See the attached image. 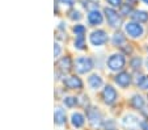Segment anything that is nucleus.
<instances>
[{
  "instance_id": "aec40b11",
  "label": "nucleus",
  "mask_w": 148,
  "mask_h": 130,
  "mask_svg": "<svg viewBox=\"0 0 148 130\" xmlns=\"http://www.w3.org/2000/svg\"><path fill=\"white\" fill-rule=\"evenodd\" d=\"M125 42V37L122 36L121 33H117V34H114V37H113V43L114 45H122V43Z\"/></svg>"
},
{
  "instance_id": "b1692460",
  "label": "nucleus",
  "mask_w": 148,
  "mask_h": 130,
  "mask_svg": "<svg viewBox=\"0 0 148 130\" xmlns=\"http://www.w3.org/2000/svg\"><path fill=\"white\" fill-rule=\"evenodd\" d=\"M131 12V7L129 4H125V6H121V13L122 14H129Z\"/></svg>"
},
{
  "instance_id": "7c9ffc66",
  "label": "nucleus",
  "mask_w": 148,
  "mask_h": 130,
  "mask_svg": "<svg viewBox=\"0 0 148 130\" xmlns=\"http://www.w3.org/2000/svg\"><path fill=\"white\" fill-rule=\"evenodd\" d=\"M143 113H144V116H145V117H148V108H147V109L143 110Z\"/></svg>"
},
{
  "instance_id": "dca6fc26",
  "label": "nucleus",
  "mask_w": 148,
  "mask_h": 130,
  "mask_svg": "<svg viewBox=\"0 0 148 130\" xmlns=\"http://www.w3.org/2000/svg\"><path fill=\"white\" fill-rule=\"evenodd\" d=\"M132 19L135 21H138V23H145L148 20V13L144 11H136L132 14Z\"/></svg>"
},
{
  "instance_id": "473e14b6",
  "label": "nucleus",
  "mask_w": 148,
  "mask_h": 130,
  "mask_svg": "<svg viewBox=\"0 0 148 130\" xmlns=\"http://www.w3.org/2000/svg\"><path fill=\"white\" fill-rule=\"evenodd\" d=\"M143 1H144V3H145V4H148V0H143Z\"/></svg>"
},
{
  "instance_id": "ddd939ff",
  "label": "nucleus",
  "mask_w": 148,
  "mask_h": 130,
  "mask_svg": "<svg viewBox=\"0 0 148 130\" xmlns=\"http://www.w3.org/2000/svg\"><path fill=\"white\" fill-rule=\"evenodd\" d=\"M54 121L56 125H63L66 122V112L62 108H55V112H54Z\"/></svg>"
},
{
  "instance_id": "39448f33",
  "label": "nucleus",
  "mask_w": 148,
  "mask_h": 130,
  "mask_svg": "<svg viewBox=\"0 0 148 130\" xmlns=\"http://www.w3.org/2000/svg\"><path fill=\"white\" fill-rule=\"evenodd\" d=\"M125 30H126V33L129 34L130 37H132V38H138V37H140L143 34V28H142V25H139V23L126 24Z\"/></svg>"
},
{
  "instance_id": "9d476101",
  "label": "nucleus",
  "mask_w": 148,
  "mask_h": 130,
  "mask_svg": "<svg viewBox=\"0 0 148 130\" xmlns=\"http://www.w3.org/2000/svg\"><path fill=\"white\" fill-rule=\"evenodd\" d=\"M102 20H103L102 14H101L97 9H92V11L88 13V21H89V24H92V25H100V24L102 23Z\"/></svg>"
},
{
  "instance_id": "bb28decb",
  "label": "nucleus",
  "mask_w": 148,
  "mask_h": 130,
  "mask_svg": "<svg viewBox=\"0 0 148 130\" xmlns=\"http://www.w3.org/2000/svg\"><path fill=\"white\" fill-rule=\"evenodd\" d=\"M108 3L112 4L113 7H121L122 6V0H108Z\"/></svg>"
},
{
  "instance_id": "20e7f679",
  "label": "nucleus",
  "mask_w": 148,
  "mask_h": 130,
  "mask_svg": "<svg viewBox=\"0 0 148 130\" xmlns=\"http://www.w3.org/2000/svg\"><path fill=\"white\" fill-rule=\"evenodd\" d=\"M89 41L92 45L100 46V45H103V43L108 41V36L103 30H95L89 36Z\"/></svg>"
},
{
  "instance_id": "f8f14e48",
  "label": "nucleus",
  "mask_w": 148,
  "mask_h": 130,
  "mask_svg": "<svg viewBox=\"0 0 148 130\" xmlns=\"http://www.w3.org/2000/svg\"><path fill=\"white\" fill-rule=\"evenodd\" d=\"M115 83L121 87H127V85L131 83V76H130V74L127 72H121L118 74L117 76H115Z\"/></svg>"
},
{
  "instance_id": "a211bd4d",
  "label": "nucleus",
  "mask_w": 148,
  "mask_h": 130,
  "mask_svg": "<svg viewBox=\"0 0 148 130\" xmlns=\"http://www.w3.org/2000/svg\"><path fill=\"white\" fill-rule=\"evenodd\" d=\"M63 102H64L66 107L72 108V107H75V105H76V102H77V99H76V97H72V96H67V97H64Z\"/></svg>"
},
{
  "instance_id": "1a4fd4ad",
  "label": "nucleus",
  "mask_w": 148,
  "mask_h": 130,
  "mask_svg": "<svg viewBox=\"0 0 148 130\" xmlns=\"http://www.w3.org/2000/svg\"><path fill=\"white\" fill-rule=\"evenodd\" d=\"M56 67H58V70L62 71V72H68V71L71 70V67H72V63H71L70 57L60 58V59L56 62Z\"/></svg>"
},
{
  "instance_id": "4468645a",
  "label": "nucleus",
  "mask_w": 148,
  "mask_h": 130,
  "mask_svg": "<svg viewBox=\"0 0 148 130\" xmlns=\"http://www.w3.org/2000/svg\"><path fill=\"white\" fill-rule=\"evenodd\" d=\"M88 83H89L90 88H93V89H98V88L102 85V79H101L100 75H97V74H93V75H90L89 79H88Z\"/></svg>"
},
{
  "instance_id": "2f4dec72",
  "label": "nucleus",
  "mask_w": 148,
  "mask_h": 130,
  "mask_svg": "<svg viewBox=\"0 0 148 130\" xmlns=\"http://www.w3.org/2000/svg\"><path fill=\"white\" fill-rule=\"evenodd\" d=\"M135 1H136V0H129V3H131V4H134Z\"/></svg>"
},
{
  "instance_id": "393cba45",
  "label": "nucleus",
  "mask_w": 148,
  "mask_h": 130,
  "mask_svg": "<svg viewBox=\"0 0 148 130\" xmlns=\"http://www.w3.org/2000/svg\"><path fill=\"white\" fill-rule=\"evenodd\" d=\"M70 19H71V20H80V19H81L80 12H79V11H72L70 13Z\"/></svg>"
},
{
  "instance_id": "0eeeda50",
  "label": "nucleus",
  "mask_w": 148,
  "mask_h": 130,
  "mask_svg": "<svg viewBox=\"0 0 148 130\" xmlns=\"http://www.w3.org/2000/svg\"><path fill=\"white\" fill-rule=\"evenodd\" d=\"M105 14H106L108 23H109L110 26H113V28H117V26H119L121 19H119L118 13L114 11V9H113V8H105Z\"/></svg>"
},
{
  "instance_id": "7ed1b4c3",
  "label": "nucleus",
  "mask_w": 148,
  "mask_h": 130,
  "mask_svg": "<svg viewBox=\"0 0 148 130\" xmlns=\"http://www.w3.org/2000/svg\"><path fill=\"white\" fill-rule=\"evenodd\" d=\"M88 120H89L90 125H92L95 129L101 126L102 124V117H101L100 112H98L96 108H89L88 109Z\"/></svg>"
},
{
  "instance_id": "423d86ee",
  "label": "nucleus",
  "mask_w": 148,
  "mask_h": 130,
  "mask_svg": "<svg viewBox=\"0 0 148 130\" xmlns=\"http://www.w3.org/2000/svg\"><path fill=\"white\" fill-rule=\"evenodd\" d=\"M117 96H118L117 91H115L112 85H106V87L103 88L102 97H103V101L106 102V104H113V102H115Z\"/></svg>"
},
{
  "instance_id": "4be33fe9",
  "label": "nucleus",
  "mask_w": 148,
  "mask_h": 130,
  "mask_svg": "<svg viewBox=\"0 0 148 130\" xmlns=\"http://www.w3.org/2000/svg\"><path fill=\"white\" fill-rule=\"evenodd\" d=\"M73 32H75L76 36H84V33H85V26L76 25V26H73Z\"/></svg>"
},
{
  "instance_id": "2eb2a0df",
  "label": "nucleus",
  "mask_w": 148,
  "mask_h": 130,
  "mask_svg": "<svg viewBox=\"0 0 148 130\" xmlns=\"http://www.w3.org/2000/svg\"><path fill=\"white\" fill-rule=\"evenodd\" d=\"M84 122H85V118H84V116L81 113H72V116H71V124H72V126L75 127H81L84 125Z\"/></svg>"
},
{
  "instance_id": "412c9836",
  "label": "nucleus",
  "mask_w": 148,
  "mask_h": 130,
  "mask_svg": "<svg viewBox=\"0 0 148 130\" xmlns=\"http://www.w3.org/2000/svg\"><path fill=\"white\" fill-rule=\"evenodd\" d=\"M75 46L80 50H83L85 43H84V36H76V40H75Z\"/></svg>"
},
{
  "instance_id": "5701e85b",
  "label": "nucleus",
  "mask_w": 148,
  "mask_h": 130,
  "mask_svg": "<svg viewBox=\"0 0 148 130\" xmlns=\"http://www.w3.org/2000/svg\"><path fill=\"white\" fill-rule=\"evenodd\" d=\"M140 65H142V59H140V58H134V59L131 61V66L134 70H138V68L140 67Z\"/></svg>"
},
{
  "instance_id": "f03ea898",
  "label": "nucleus",
  "mask_w": 148,
  "mask_h": 130,
  "mask_svg": "<svg viewBox=\"0 0 148 130\" xmlns=\"http://www.w3.org/2000/svg\"><path fill=\"white\" fill-rule=\"evenodd\" d=\"M125 63H126V59L123 55H121V54H113L112 57L109 58V61H108V67L112 71H118L125 67Z\"/></svg>"
},
{
  "instance_id": "f257e3e1",
  "label": "nucleus",
  "mask_w": 148,
  "mask_h": 130,
  "mask_svg": "<svg viewBox=\"0 0 148 130\" xmlns=\"http://www.w3.org/2000/svg\"><path fill=\"white\" fill-rule=\"evenodd\" d=\"M75 68L79 74H87L93 68V62L90 58L87 57H80L76 59L75 62Z\"/></svg>"
},
{
  "instance_id": "c85d7f7f",
  "label": "nucleus",
  "mask_w": 148,
  "mask_h": 130,
  "mask_svg": "<svg viewBox=\"0 0 148 130\" xmlns=\"http://www.w3.org/2000/svg\"><path fill=\"white\" fill-rule=\"evenodd\" d=\"M59 1L64 6H73V0H59Z\"/></svg>"
},
{
  "instance_id": "6e6552de",
  "label": "nucleus",
  "mask_w": 148,
  "mask_h": 130,
  "mask_svg": "<svg viewBox=\"0 0 148 130\" xmlns=\"http://www.w3.org/2000/svg\"><path fill=\"white\" fill-rule=\"evenodd\" d=\"M122 125L125 127H129V129H136V127L139 126V120H138V117L134 116V114H127V116L123 117Z\"/></svg>"
},
{
  "instance_id": "6ab92c4d",
  "label": "nucleus",
  "mask_w": 148,
  "mask_h": 130,
  "mask_svg": "<svg viewBox=\"0 0 148 130\" xmlns=\"http://www.w3.org/2000/svg\"><path fill=\"white\" fill-rule=\"evenodd\" d=\"M136 83L142 89H148V76H140V79H138Z\"/></svg>"
},
{
  "instance_id": "9b49d317",
  "label": "nucleus",
  "mask_w": 148,
  "mask_h": 130,
  "mask_svg": "<svg viewBox=\"0 0 148 130\" xmlns=\"http://www.w3.org/2000/svg\"><path fill=\"white\" fill-rule=\"evenodd\" d=\"M64 85L67 88H71V89H80V88H83V83H81V80L76 76L67 78V79L64 80Z\"/></svg>"
},
{
  "instance_id": "cd10ccee",
  "label": "nucleus",
  "mask_w": 148,
  "mask_h": 130,
  "mask_svg": "<svg viewBox=\"0 0 148 130\" xmlns=\"http://www.w3.org/2000/svg\"><path fill=\"white\" fill-rule=\"evenodd\" d=\"M106 130H115V124L113 121H109L106 124Z\"/></svg>"
},
{
  "instance_id": "a878e982",
  "label": "nucleus",
  "mask_w": 148,
  "mask_h": 130,
  "mask_svg": "<svg viewBox=\"0 0 148 130\" xmlns=\"http://www.w3.org/2000/svg\"><path fill=\"white\" fill-rule=\"evenodd\" d=\"M60 51H62L60 45H59V43H55V45H54V55H55V58L60 55Z\"/></svg>"
},
{
  "instance_id": "c756f323",
  "label": "nucleus",
  "mask_w": 148,
  "mask_h": 130,
  "mask_svg": "<svg viewBox=\"0 0 148 130\" xmlns=\"http://www.w3.org/2000/svg\"><path fill=\"white\" fill-rule=\"evenodd\" d=\"M142 129L143 130H148V122H143V124H142Z\"/></svg>"
},
{
  "instance_id": "f3484780",
  "label": "nucleus",
  "mask_w": 148,
  "mask_h": 130,
  "mask_svg": "<svg viewBox=\"0 0 148 130\" xmlns=\"http://www.w3.org/2000/svg\"><path fill=\"white\" fill-rule=\"evenodd\" d=\"M131 105L134 108H136V109H142L144 107V99L142 96H139V95H135L131 99Z\"/></svg>"
}]
</instances>
